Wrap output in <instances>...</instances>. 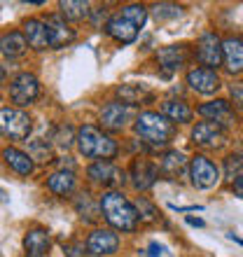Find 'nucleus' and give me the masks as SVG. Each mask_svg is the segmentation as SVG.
Returning <instances> with one entry per match:
<instances>
[{
  "label": "nucleus",
  "mask_w": 243,
  "mask_h": 257,
  "mask_svg": "<svg viewBox=\"0 0 243 257\" xmlns=\"http://www.w3.org/2000/svg\"><path fill=\"white\" fill-rule=\"evenodd\" d=\"M26 47H28V42H26V38H24V33H19V31H10V33H5L0 38V52H3L7 59L21 56L26 52Z\"/></svg>",
  "instance_id": "24"
},
{
  "label": "nucleus",
  "mask_w": 243,
  "mask_h": 257,
  "mask_svg": "<svg viewBox=\"0 0 243 257\" xmlns=\"http://www.w3.org/2000/svg\"><path fill=\"white\" fill-rule=\"evenodd\" d=\"M47 187L59 196H68L75 190V173L73 171H56L47 178Z\"/></svg>",
  "instance_id": "26"
},
{
  "label": "nucleus",
  "mask_w": 243,
  "mask_h": 257,
  "mask_svg": "<svg viewBox=\"0 0 243 257\" xmlns=\"http://www.w3.org/2000/svg\"><path fill=\"white\" fill-rule=\"evenodd\" d=\"M182 14V7L178 5H169V3H162V5H155V17L157 21H166V19H176Z\"/></svg>",
  "instance_id": "34"
},
{
  "label": "nucleus",
  "mask_w": 243,
  "mask_h": 257,
  "mask_svg": "<svg viewBox=\"0 0 243 257\" xmlns=\"http://www.w3.org/2000/svg\"><path fill=\"white\" fill-rule=\"evenodd\" d=\"M87 176L91 183L103 185V187H112V185L124 183V171L117 169L112 162H94L87 169Z\"/></svg>",
  "instance_id": "11"
},
{
  "label": "nucleus",
  "mask_w": 243,
  "mask_h": 257,
  "mask_svg": "<svg viewBox=\"0 0 243 257\" xmlns=\"http://www.w3.org/2000/svg\"><path fill=\"white\" fill-rule=\"evenodd\" d=\"M77 148H80L82 157L96 159V162H110L119 150L108 134H103V131H98L96 126H89V124L77 131Z\"/></svg>",
  "instance_id": "3"
},
{
  "label": "nucleus",
  "mask_w": 243,
  "mask_h": 257,
  "mask_svg": "<svg viewBox=\"0 0 243 257\" xmlns=\"http://www.w3.org/2000/svg\"><path fill=\"white\" fill-rule=\"evenodd\" d=\"M117 96L122 98L124 105H138V103L152 101V91L145 84H122V87H117Z\"/></svg>",
  "instance_id": "22"
},
{
  "label": "nucleus",
  "mask_w": 243,
  "mask_h": 257,
  "mask_svg": "<svg viewBox=\"0 0 243 257\" xmlns=\"http://www.w3.org/2000/svg\"><path fill=\"white\" fill-rule=\"evenodd\" d=\"M187 84L196 94L210 96L220 89V75L215 70H208V68H194V70L187 73Z\"/></svg>",
  "instance_id": "12"
},
{
  "label": "nucleus",
  "mask_w": 243,
  "mask_h": 257,
  "mask_svg": "<svg viewBox=\"0 0 243 257\" xmlns=\"http://www.w3.org/2000/svg\"><path fill=\"white\" fill-rule=\"evenodd\" d=\"M28 257H47V255H28Z\"/></svg>",
  "instance_id": "41"
},
{
  "label": "nucleus",
  "mask_w": 243,
  "mask_h": 257,
  "mask_svg": "<svg viewBox=\"0 0 243 257\" xmlns=\"http://www.w3.org/2000/svg\"><path fill=\"white\" fill-rule=\"evenodd\" d=\"M105 31H108V35H112L119 45H129V42H134L136 38H138V26L131 24L129 19H124L122 14L110 17L108 24H105Z\"/></svg>",
  "instance_id": "15"
},
{
  "label": "nucleus",
  "mask_w": 243,
  "mask_h": 257,
  "mask_svg": "<svg viewBox=\"0 0 243 257\" xmlns=\"http://www.w3.org/2000/svg\"><path fill=\"white\" fill-rule=\"evenodd\" d=\"M38 96H40V82H38V77L33 73H19L10 82V98L19 108L35 103Z\"/></svg>",
  "instance_id": "5"
},
{
  "label": "nucleus",
  "mask_w": 243,
  "mask_h": 257,
  "mask_svg": "<svg viewBox=\"0 0 243 257\" xmlns=\"http://www.w3.org/2000/svg\"><path fill=\"white\" fill-rule=\"evenodd\" d=\"M52 245V238L45 229H31L24 236V248H26L28 255H45Z\"/></svg>",
  "instance_id": "25"
},
{
  "label": "nucleus",
  "mask_w": 243,
  "mask_h": 257,
  "mask_svg": "<svg viewBox=\"0 0 243 257\" xmlns=\"http://www.w3.org/2000/svg\"><path fill=\"white\" fill-rule=\"evenodd\" d=\"M5 77H7V75H5V68L0 66V87H3V84H5Z\"/></svg>",
  "instance_id": "39"
},
{
  "label": "nucleus",
  "mask_w": 243,
  "mask_h": 257,
  "mask_svg": "<svg viewBox=\"0 0 243 257\" xmlns=\"http://www.w3.org/2000/svg\"><path fill=\"white\" fill-rule=\"evenodd\" d=\"M157 59H159V66L166 70L164 75L169 77L173 70H178L182 63L187 61V49H185V45H169V47H162V49H159Z\"/></svg>",
  "instance_id": "18"
},
{
  "label": "nucleus",
  "mask_w": 243,
  "mask_h": 257,
  "mask_svg": "<svg viewBox=\"0 0 243 257\" xmlns=\"http://www.w3.org/2000/svg\"><path fill=\"white\" fill-rule=\"evenodd\" d=\"M45 24H47V31H49V47L52 49H61L75 40V31L68 26L66 19L59 17V14H49L45 19Z\"/></svg>",
  "instance_id": "13"
},
{
  "label": "nucleus",
  "mask_w": 243,
  "mask_h": 257,
  "mask_svg": "<svg viewBox=\"0 0 243 257\" xmlns=\"http://www.w3.org/2000/svg\"><path fill=\"white\" fill-rule=\"evenodd\" d=\"M119 14L124 17V19H129L131 24H136L138 28L145 26V21H148V7L145 5H124L119 10Z\"/></svg>",
  "instance_id": "29"
},
{
  "label": "nucleus",
  "mask_w": 243,
  "mask_h": 257,
  "mask_svg": "<svg viewBox=\"0 0 243 257\" xmlns=\"http://www.w3.org/2000/svg\"><path fill=\"white\" fill-rule=\"evenodd\" d=\"M159 173H162V171H159V164L138 157V159H134V164H131L129 178H131V185H134L136 190L145 192L159 180Z\"/></svg>",
  "instance_id": "8"
},
{
  "label": "nucleus",
  "mask_w": 243,
  "mask_h": 257,
  "mask_svg": "<svg viewBox=\"0 0 243 257\" xmlns=\"http://www.w3.org/2000/svg\"><path fill=\"white\" fill-rule=\"evenodd\" d=\"M33 128V122L28 112L19 108H0V134L7 136V138H14V141H24L28 138Z\"/></svg>",
  "instance_id": "4"
},
{
  "label": "nucleus",
  "mask_w": 243,
  "mask_h": 257,
  "mask_svg": "<svg viewBox=\"0 0 243 257\" xmlns=\"http://www.w3.org/2000/svg\"><path fill=\"white\" fill-rule=\"evenodd\" d=\"M101 213L108 220V224H112L119 231H134L138 224V213L136 206L129 203L119 192L110 190L101 196Z\"/></svg>",
  "instance_id": "1"
},
{
  "label": "nucleus",
  "mask_w": 243,
  "mask_h": 257,
  "mask_svg": "<svg viewBox=\"0 0 243 257\" xmlns=\"http://www.w3.org/2000/svg\"><path fill=\"white\" fill-rule=\"evenodd\" d=\"M3 159L12 171H17L19 176H31L33 173V159L28 152L17 148H5L3 150Z\"/></svg>",
  "instance_id": "20"
},
{
  "label": "nucleus",
  "mask_w": 243,
  "mask_h": 257,
  "mask_svg": "<svg viewBox=\"0 0 243 257\" xmlns=\"http://www.w3.org/2000/svg\"><path fill=\"white\" fill-rule=\"evenodd\" d=\"M28 155H31V159H35V162H42V164L52 162V148H49L47 141H31Z\"/></svg>",
  "instance_id": "30"
},
{
  "label": "nucleus",
  "mask_w": 243,
  "mask_h": 257,
  "mask_svg": "<svg viewBox=\"0 0 243 257\" xmlns=\"http://www.w3.org/2000/svg\"><path fill=\"white\" fill-rule=\"evenodd\" d=\"M222 59L229 73H243V40L227 38L222 40Z\"/></svg>",
  "instance_id": "19"
},
{
  "label": "nucleus",
  "mask_w": 243,
  "mask_h": 257,
  "mask_svg": "<svg viewBox=\"0 0 243 257\" xmlns=\"http://www.w3.org/2000/svg\"><path fill=\"white\" fill-rule=\"evenodd\" d=\"M187 224H192V227H203L206 222H203V220H199V217H192V215H189L187 217Z\"/></svg>",
  "instance_id": "38"
},
{
  "label": "nucleus",
  "mask_w": 243,
  "mask_h": 257,
  "mask_svg": "<svg viewBox=\"0 0 243 257\" xmlns=\"http://www.w3.org/2000/svg\"><path fill=\"white\" fill-rule=\"evenodd\" d=\"M192 141L201 148H217L224 141V128H220L213 122H199L192 128Z\"/></svg>",
  "instance_id": "14"
},
{
  "label": "nucleus",
  "mask_w": 243,
  "mask_h": 257,
  "mask_svg": "<svg viewBox=\"0 0 243 257\" xmlns=\"http://www.w3.org/2000/svg\"><path fill=\"white\" fill-rule=\"evenodd\" d=\"M59 10L61 17L68 21H82L91 14L89 3H84V0H63V3H59Z\"/></svg>",
  "instance_id": "27"
},
{
  "label": "nucleus",
  "mask_w": 243,
  "mask_h": 257,
  "mask_svg": "<svg viewBox=\"0 0 243 257\" xmlns=\"http://www.w3.org/2000/svg\"><path fill=\"white\" fill-rule=\"evenodd\" d=\"M87 250L96 257L115 255L119 250V236L112 229H94L87 238Z\"/></svg>",
  "instance_id": "9"
},
{
  "label": "nucleus",
  "mask_w": 243,
  "mask_h": 257,
  "mask_svg": "<svg viewBox=\"0 0 243 257\" xmlns=\"http://www.w3.org/2000/svg\"><path fill=\"white\" fill-rule=\"evenodd\" d=\"M136 213H138V220H141V222H157V220H159V217H157L159 215L157 208L148 199H143V196L136 201Z\"/></svg>",
  "instance_id": "32"
},
{
  "label": "nucleus",
  "mask_w": 243,
  "mask_h": 257,
  "mask_svg": "<svg viewBox=\"0 0 243 257\" xmlns=\"http://www.w3.org/2000/svg\"><path fill=\"white\" fill-rule=\"evenodd\" d=\"M229 94H231V98H234V103L243 110V82H234L229 87Z\"/></svg>",
  "instance_id": "35"
},
{
  "label": "nucleus",
  "mask_w": 243,
  "mask_h": 257,
  "mask_svg": "<svg viewBox=\"0 0 243 257\" xmlns=\"http://www.w3.org/2000/svg\"><path fill=\"white\" fill-rule=\"evenodd\" d=\"M0 203H7V192L0 190Z\"/></svg>",
  "instance_id": "40"
},
{
  "label": "nucleus",
  "mask_w": 243,
  "mask_h": 257,
  "mask_svg": "<svg viewBox=\"0 0 243 257\" xmlns=\"http://www.w3.org/2000/svg\"><path fill=\"white\" fill-rule=\"evenodd\" d=\"M162 115L166 119H171L173 124H187V122H192L194 112H192V108L185 101H164Z\"/></svg>",
  "instance_id": "23"
},
{
  "label": "nucleus",
  "mask_w": 243,
  "mask_h": 257,
  "mask_svg": "<svg viewBox=\"0 0 243 257\" xmlns=\"http://www.w3.org/2000/svg\"><path fill=\"white\" fill-rule=\"evenodd\" d=\"M234 192H236V196H241V199H243V176L238 178L236 183H234Z\"/></svg>",
  "instance_id": "37"
},
{
  "label": "nucleus",
  "mask_w": 243,
  "mask_h": 257,
  "mask_svg": "<svg viewBox=\"0 0 243 257\" xmlns=\"http://www.w3.org/2000/svg\"><path fill=\"white\" fill-rule=\"evenodd\" d=\"M24 38H26L28 47L33 49H47L49 47V31L47 24L42 19H28L24 21Z\"/></svg>",
  "instance_id": "17"
},
{
  "label": "nucleus",
  "mask_w": 243,
  "mask_h": 257,
  "mask_svg": "<svg viewBox=\"0 0 243 257\" xmlns=\"http://www.w3.org/2000/svg\"><path fill=\"white\" fill-rule=\"evenodd\" d=\"M75 208H77V213H80L82 217L87 215L89 222L98 217V208H96V203L91 201V194H89V192H82V194L75 196Z\"/></svg>",
  "instance_id": "28"
},
{
  "label": "nucleus",
  "mask_w": 243,
  "mask_h": 257,
  "mask_svg": "<svg viewBox=\"0 0 243 257\" xmlns=\"http://www.w3.org/2000/svg\"><path fill=\"white\" fill-rule=\"evenodd\" d=\"M241 176H243V157L229 155L224 159V178H229L231 183H236Z\"/></svg>",
  "instance_id": "31"
},
{
  "label": "nucleus",
  "mask_w": 243,
  "mask_h": 257,
  "mask_svg": "<svg viewBox=\"0 0 243 257\" xmlns=\"http://www.w3.org/2000/svg\"><path fill=\"white\" fill-rule=\"evenodd\" d=\"M185 166H187V159H185V155L178 152V150L164 152V157L159 159V171H162V176H166L169 180H176L182 171H185Z\"/></svg>",
  "instance_id": "21"
},
{
  "label": "nucleus",
  "mask_w": 243,
  "mask_h": 257,
  "mask_svg": "<svg viewBox=\"0 0 243 257\" xmlns=\"http://www.w3.org/2000/svg\"><path fill=\"white\" fill-rule=\"evenodd\" d=\"M75 141H77V136H75L73 126H68V124H63V126H56V131H54V143L59 145L61 150H68Z\"/></svg>",
  "instance_id": "33"
},
{
  "label": "nucleus",
  "mask_w": 243,
  "mask_h": 257,
  "mask_svg": "<svg viewBox=\"0 0 243 257\" xmlns=\"http://www.w3.org/2000/svg\"><path fill=\"white\" fill-rule=\"evenodd\" d=\"M189 178H192V185L196 190H210L220 183V169L210 162L208 157L196 155L192 162H189Z\"/></svg>",
  "instance_id": "6"
},
{
  "label": "nucleus",
  "mask_w": 243,
  "mask_h": 257,
  "mask_svg": "<svg viewBox=\"0 0 243 257\" xmlns=\"http://www.w3.org/2000/svg\"><path fill=\"white\" fill-rule=\"evenodd\" d=\"M129 122V108L119 101L108 103L105 108L101 110V124L108 131H122Z\"/></svg>",
  "instance_id": "16"
},
{
  "label": "nucleus",
  "mask_w": 243,
  "mask_h": 257,
  "mask_svg": "<svg viewBox=\"0 0 243 257\" xmlns=\"http://www.w3.org/2000/svg\"><path fill=\"white\" fill-rule=\"evenodd\" d=\"M164 252H166V248L159 243H150V257H164Z\"/></svg>",
  "instance_id": "36"
},
{
  "label": "nucleus",
  "mask_w": 243,
  "mask_h": 257,
  "mask_svg": "<svg viewBox=\"0 0 243 257\" xmlns=\"http://www.w3.org/2000/svg\"><path fill=\"white\" fill-rule=\"evenodd\" d=\"M196 59L201 61L203 68L215 70V68L224 61L222 59V40H220L215 33H203L201 38H199V42H196Z\"/></svg>",
  "instance_id": "7"
},
{
  "label": "nucleus",
  "mask_w": 243,
  "mask_h": 257,
  "mask_svg": "<svg viewBox=\"0 0 243 257\" xmlns=\"http://www.w3.org/2000/svg\"><path fill=\"white\" fill-rule=\"evenodd\" d=\"M136 134L148 143L150 148H166L176 134V124L159 112H141L136 117Z\"/></svg>",
  "instance_id": "2"
},
{
  "label": "nucleus",
  "mask_w": 243,
  "mask_h": 257,
  "mask_svg": "<svg viewBox=\"0 0 243 257\" xmlns=\"http://www.w3.org/2000/svg\"><path fill=\"white\" fill-rule=\"evenodd\" d=\"M199 115L206 117L208 122L217 124L220 128H229L236 124V115H234V110L227 101L222 98H217V101H210V103H203L201 108H199Z\"/></svg>",
  "instance_id": "10"
}]
</instances>
